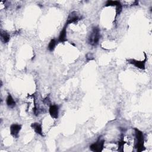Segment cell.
<instances>
[{
  "instance_id": "cell-1",
  "label": "cell",
  "mask_w": 152,
  "mask_h": 152,
  "mask_svg": "<svg viewBox=\"0 0 152 152\" xmlns=\"http://www.w3.org/2000/svg\"><path fill=\"white\" fill-rule=\"evenodd\" d=\"M135 134L136 138V144L135 148L137 149V151H142L144 150V135L143 133L139 130L135 129Z\"/></svg>"
},
{
  "instance_id": "cell-2",
  "label": "cell",
  "mask_w": 152,
  "mask_h": 152,
  "mask_svg": "<svg viewBox=\"0 0 152 152\" xmlns=\"http://www.w3.org/2000/svg\"><path fill=\"white\" fill-rule=\"evenodd\" d=\"M100 30L97 27L93 28L92 31L88 37V44L92 46H96L100 39Z\"/></svg>"
},
{
  "instance_id": "cell-3",
  "label": "cell",
  "mask_w": 152,
  "mask_h": 152,
  "mask_svg": "<svg viewBox=\"0 0 152 152\" xmlns=\"http://www.w3.org/2000/svg\"><path fill=\"white\" fill-rule=\"evenodd\" d=\"M105 141L104 140H99L95 143L92 144L90 146V149L94 152L102 151L104 147Z\"/></svg>"
},
{
  "instance_id": "cell-4",
  "label": "cell",
  "mask_w": 152,
  "mask_h": 152,
  "mask_svg": "<svg viewBox=\"0 0 152 152\" xmlns=\"http://www.w3.org/2000/svg\"><path fill=\"white\" fill-rule=\"evenodd\" d=\"M146 58L145 59L144 61H137L134 59H129L128 61L130 63V64L134 65L135 67L142 69V70H144L145 69V64H146Z\"/></svg>"
},
{
  "instance_id": "cell-5",
  "label": "cell",
  "mask_w": 152,
  "mask_h": 152,
  "mask_svg": "<svg viewBox=\"0 0 152 152\" xmlns=\"http://www.w3.org/2000/svg\"><path fill=\"white\" fill-rule=\"evenodd\" d=\"M21 129V126L19 124H12L10 126V133L14 137H18L19 134Z\"/></svg>"
},
{
  "instance_id": "cell-6",
  "label": "cell",
  "mask_w": 152,
  "mask_h": 152,
  "mask_svg": "<svg viewBox=\"0 0 152 152\" xmlns=\"http://www.w3.org/2000/svg\"><path fill=\"white\" fill-rule=\"evenodd\" d=\"M49 114L50 117L54 119H57L59 115V108L57 105H53L49 107Z\"/></svg>"
},
{
  "instance_id": "cell-7",
  "label": "cell",
  "mask_w": 152,
  "mask_h": 152,
  "mask_svg": "<svg viewBox=\"0 0 152 152\" xmlns=\"http://www.w3.org/2000/svg\"><path fill=\"white\" fill-rule=\"evenodd\" d=\"M79 20H80V18L77 16V13H76L75 12H72L69 15L66 24L67 25V26H68V24L77 21Z\"/></svg>"
},
{
  "instance_id": "cell-8",
  "label": "cell",
  "mask_w": 152,
  "mask_h": 152,
  "mask_svg": "<svg viewBox=\"0 0 152 152\" xmlns=\"http://www.w3.org/2000/svg\"><path fill=\"white\" fill-rule=\"evenodd\" d=\"M67 26L66 24L65 26L63 28L62 30L60 32L59 37H58V41L60 42H64L67 41Z\"/></svg>"
},
{
  "instance_id": "cell-9",
  "label": "cell",
  "mask_w": 152,
  "mask_h": 152,
  "mask_svg": "<svg viewBox=\"0 0 152 152\" xmlns=\"http://www.w3.org/2000/svg\"><path fill=\"white\" fill-rule=\"evenodd\" d=\"M31 127L34 130V131L37 134L41 136H43V133H42V126L41 124L37 122H35L32 124Z\"/></svg>"
},
{
  "instance_id": "cell-10",
  "label": "cell",
  "mask_w": 152,
  "mask_h": 152,
  "mask_svg": "<svg viewBox=\"0 0 152 152\" xmlns=\"http://www.w3.org/2000/svg\"><path fill=\"white\" fill-rule=\"evenodd\" d=\"M6 102H7V106L10 108H13L16 106V102L13 99V98H12V97L11 96V95L10 94L8 95L7 97Z\"/></svg>"
},
{
  "instance_id": "cell-11",
  "label": "cell",
  "mask_w": 152,
  "mask_h": 152,
  "mask_svg": "<svg viewBox=\"0 0 152 152\" xmlns=\"http://www.w3.org/2000/svg\"><path fill=\"white\" fill-rule=\"evenodd\" d=\"M1 41L6 44V43H8L10 39V35L5 32V31H1Z\"/></svg>"
},
{
  "instance_id": "cell-12",
  "label": "cell",
  "mask_w": 152,
  "mask_h": 152,
  "mask_svg": "<svg viewBox=\"0 0 152 152\" xmlns=\"http://www.w3.org/2000/svg\"><path fill=\"white\" fill-rule=\"evenodd\" d=\"M56 45H57V41L55 39H54L50 41L49 45H48V49L50 50V52L53 51V50H54L56 46Z\"/></svg>"
},
{
  "instance_id": "cell-13",
  "label": "cell",
  "mask_w": 152,
  "mask_h": 152,
  "mask_svg": "<svg viewBox=\"0 0 152 152\" xmlns=\"http://www.w3.org/2000/svg\"><path fill=\"white\" fill-rule=\"evenodd\" d=\"M121 5V3L118 1H108L106 3V6H118Z\"/></svg>"
},
{
  "instance_id": "cell-14",
  "label": "cell",
  "mask_w": 152,
  "mask_h": 152,
  "mask_svg": "<svg viewBox=\"0 0 152 152\" xmlns=\"http://www.w3.org/2000/svg\"><path fill=\"white\" fill-rule=\"evenodd\" d=\"M86 59H87V61H91V60H93V59H94V58H93V55H92V54L89 53V54H87V55H86Z\"/></svg>"
}]
</instances>
